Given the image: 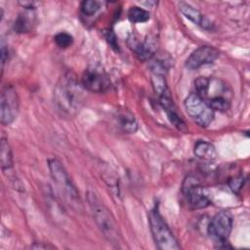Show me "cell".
<instances>
[{"label":"cell","mask_w":250,"mask_h":250,"mask_svg":"<svg viewBox=\"0 0 250 250\" xmlns=\"http://www.w3.org/2000/svg\"><path fill=\"white\" fill-rule=\"evenodd\" d=\"M84 90L82 83L71 71L65 72L59 79L54 90V104L62 115L71 117L80 110L85 99Z\"/></svg>","instance_id":"6da1fadb"},{"label":"cell","mask_w":250,"mask_h":250,"mask_svg":"<svg viewBox=\"0 0 250 250\" xmlns=\"http://www.w3.org/2000/svg\"><path fill=\"white\" fill-rule=\"evenodd\" d=\"M87 201L99 229L110 243L117 245L120 242V233L110 211L93 191L87 192Z\"/></svg>","instance_id":"7a4b0ae2"},{"label":"cell","mask_w":250,"mask_h":250,"mask_svg":"<svg viewBox=\"0 0 250 250\" xmlns=\"http://www.w3.org/2000/svg\"><path fill=\"white\" fill-rule=\"evenodd\" d=\"M48 166L53 182L55 183L60 194L69 206L76 211H81L83 207L79 192L64 167L56 158L49 159Z\"/></svg>","instance_id":"3957f363"},{"label":"cell","mask_w":250,"mask_h":250,"mask_svg":"<svg viewBox=\"0 0 250 250\" xmlns=\"http://www.w3.org/2000/svg\"><path fill=\"white\" fill-rule=\"evenodd\" d=\"M148 221L155 245L160 250H178L180 245L172 230L169 229L157 208H153L148 214Z\"/></svg>","instance_id":"277c9868"},{"label":"cell","mask_w":250,"mask_h":250,"mask_svg":"<svg viewBox=\"0 0 250 250\" xmlns=\"http://www.w3.org/2000/svg\"><path fill=\"white\" fill-rule=\"evenodd\" d=\"M185 107L189 117L200 127H207L214 119V110L197 94L186 98Z\"/></svg>","instance_id":"5b68a950"},{"label":"cell","mask_w":250,"mask_h":250,"mask_svg":"<svg viewBox=\"0 0 250 250\" xmlns=\"http://www.w3.org/2000/svg\"><path fill=\"white\" fill-rule=\"evenodd\" d=\"M20 100L17 91L11 85H5L0 97V121L3 125H10L19 113Z\"/></svg>","instance_id":"8992f818"},{"label":"cell","mask_w":250,"mask_h":250,"mask_svg":"<svg viewBox=\"0 0 250 250\" xmlns=\"http://www.w3.org/2000/svg\"><path fill=\"white\" fill-rule=\"evenodd\" d=\"M182 190L189 205L194 209L205 208L210 205L211 200L199 181L193 176H188L183 182Z\"/></svg>","instance_id":"52a82bcc"},{"label":"cell","mask_w":250,"mask_h":250,"mask_svg":"<svg viewBox=\"0 0 250 250\" xmlns=\"http://www.w3.org/2000/svg\"><path fill=\"white\" fill-rule=\"evenodd\" d=\"M83 87L94 93H104L110 87V81L105 71L100 65H91L83 73Z\"/></svg>","instance_id":"ba28073f"},{"label":"cell","mask_w":250,"mask_h":250,"mask_svg":"<svg viewBox=\"0 0 250 250\" xmlns=\"http://www.w3.org/2000/svg\"><path fill=\"white\" fill-rule=\"evenodd\" d=\"M232 229V217L227 211L217 213L209 223L208 233L219 243H228L229 236Z\"/></svg>","instance_id":"9c48e42d"},{"label":"cell","mask_w":250,"mask_h":250,"mask_svg":"<svg viewBox=\"0 0 250 250\" xmlns=\"http://www.w3.org/2000/svg\"><path fill=\"white\" fill-rule=\"evenodd\" d=\"M220 56V52L212 46H201L194 50L186 62L189 69H197L202 65L213 63Z\"/></svg>","instance_id":"30bf717a"},{"label":"cell","mask_w":250,"mask_h":250,"mask_svg":"<svg viewBox=\"0 0 250 250\" xmlns=\"http://www.w3.org/2000/svg\"><path fill=\"white\" fill-rule=\"evenodd\" d=\"M179 9L181 13L194 24L199 25L205 29L211 27V22L204 17V15L200 11L192 7L190 4L186 2H180Z\"/></svg>","instance_id":"8fae6325"},{"label":"cell","mask_w":250,"mask_h":250,"mask_svg":"<svg viewBox=\"0 0 250 250\" xmlns=\"http://www.w3.org/2000/svg\"><path fill=\"white\" fill-rule=\"evenodd\" d=\"M35 21H36V17H35V14L33 13V9L25 8V11L20 14L15 21V24H14L15 31L19 33L30 31L35 24Z\"/></svg>","instance_id":"7c38bea8"},{"label":"cell","mask_w":250,"mask_h":250,"mask_svg":"<svg viewBox=\"0 0 250 250\" xmlns=\"http://www.w3.org/2000/svg\"><path fill=\"white\" fill-rule=\"evenodd\" d=\"M131 41H132V44H130V46L140 60L146 61L153 57L156 47L151 40L146 39L141 42L136 39H131Z\"/></svg>","instance_id":"4fadbf2b"},{"label":"cell","mask_w":250,"mask_h":250,"mask_svg":"<svg viewBox=\"0 0 250 250\" xmlns=\"http://www.w3.org/2000/svg\"><path fill=\"white\" fill-rule=\"evenodd\" d=\"M116 120L118 127L125 133L132 134L138 129V123L134 115L127 109L118 110L116 114Z\"/></svg>","instance_id":"5bb4252c"},{"label":"cell","mask_w":250,"mask_h":250,"mask_svg":"<svg viewBox=\"0 0 250 250\" xmlns=\"http://www.w3.org/2000/svg\"><path fill=\"white\" fill-rule=\"evenodd\" d=\"M193 152L198 158L208 161L216 159L218 154L216 147L212 144L205 141H197L194 146Z\"/></svg>","instance_id":"9a60e30c"},{"label":"cell","mask_w":250,"mask_h":250,"mask_svg":"<svg viewBox=\"0 0 250 250\" xmlns=\"http://www.w3.org/2000/svg\"><path fill=\"white\" fill-rule=\"evenodd\" d=\"M0 162H1V168L4 174H8L13 169V154L12 149L10 147L9 143L6 141V139L2 138L1 144H0Z\"/></svg>","instance_id":"2e32d148"},{"label":"cell","mask_w":250,"mask_h":250,"mask_svg":"<svg viewBox=\"0 0 250 250\" xmlns=\"http://www.w3.org/2000/svg\"><path fill=\"white\" fill-rule=\"evenodd\" d=\"M128 19L131 22L134 23L146 22L149 20V13L143 8L134 6L131 7L130 10L128 11Z\"/></svg>","instance_id":"e0dca14e"},{"label":"cell","mask_w":250,"mask_h":250,"mask_svg":"<svg viewBox=\"0 0 250 250\" xmlns=\"http://www.w3.org/2000/svg\"><path fill=\"white\" fill-rule=\"evenodd\" d=\"M166 113H167V116L170 120V122L181 132H187V125L186 123L184 122V120L180 117V115L178 114L177 110H176V107H175V104L174 105H171L169 107H166L164 108Z\"/></svg>","instance_id":"ac0fdd59"},{"label":"cell","mask_w":250,"mask_h":250,"mask_svg":"<svg viewBox=\"0 0 250 250\" xmlns=\"http://www.w3.org/2000/svg\"><path fill=\"white\" fill-rule=\"evenodd\" d=\"M213 110L225 111L230 106V102L224 96H217L205 101Z\"/></svg>","instance_id":"d6986e66"},{"label":"cell","mask_w":250,"mask_h":250,"mask_svg":"<svg viewBox=\"0 0 250 250\" xmlns=\"http://www.w3.org/2000/svg\"><path fill=\"white\" fill-rule=\"evenodd\" d=\"M101 9V2L95 0L83 1L80 5V10L85 16H93Z\"/></svg>","instance_id":"ffe728a7"},{"label":"cell","mask_w":250,"mask_h":250,"mask_svg":"<svg viewBox=\"0 0 250 250\" xmlns=\"http://www.w3.org/2000/svg\"><path fill=\"white\" fill-rule=\"evenodd\" d=\"M209 84H210V79H208L207 77H197L194 81L196 94L203 100L205 99V97L207 95V92L209 89Z\"/></svg>","instance_id":"44dd1931"},{"label":"cell","mask_w":250,"mask_h":250,"mask_svg":"<svg viewBox=\"0 0 250 250\" xmlns=\"http://www.w3.org/2000/svg\"><path fill=\"white\" fill-rule=\"evenodd\" d=\"M54 39H55L56 44H57L60 48H62V49L68 48V47H70V45H72V43H73V38H72V36H71L69 33L63 32V31L59 32L58 34H56L55 37H54Z\"/></svg>","instance_id":"7402d4cb"},{"label":"cell","mask_w":250,"mask_h":250,"mask_svg":"<svg viewBox=\"0 0 250 250\" xmlns=\"http://www.w3.org/2000/svg\"><path fill=\"white\" fill-rule=\"evenodd\" d=\"M244 177L242 175H239L237 177H234L232 178L231 180H229V188H231V190L235 193H238L239 190L241 189V188L243 187V184H244Z\"/></svg>","instance_id":"603a6c76"},{"label":"cell","mask_w":250,"mask_h":250,"mask_svg":"<svg viewBox=\"0 0 250 250\" xmlns=\"http://www.w3.org/2000/svg\"><path fill=\"white\" fill-rule=\"evenodd\" d=\"M105 38H106L107 42L109 43V45L111 46V48H113V49H115V50H118V44H117V40H116L115 34H114L111 30L106 31V33H105Z\"/></svg>","instance_id":"cb8c5ba5"},{"label":"cell","mask_w":250,"mask_h":250,"mask_svg":"<svg viewBox=\"0 0 250 250\" xmlns=\"http://www.w3.org/2000/svg\"><path fill=\"white\" fill-rule=\"evenodd\" d=\"M8 48H7V45L6 43L4 42V40L1 41V64H2V68L8 59Z\"/></svg>","instance_id":"d4e9b609"}]
</instances>
